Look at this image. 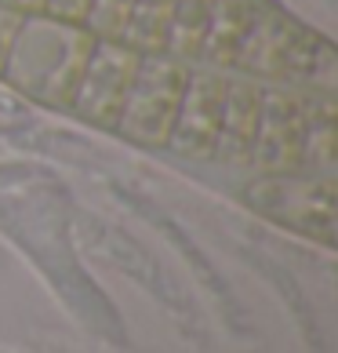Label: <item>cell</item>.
Here are the masks:
<instances>
[{"label": "cell", "mask_w": 338, "mask_h": 353, "mask_svg": "<svg viewBox=\"0 0 338 353\" xmlns=\"http://www.w3.org/2000/svg\"><path fill=\"white\" fill-rule=\"evenodd\" d=\"M91 51H95V37L84 26L36 11L22 19L0 81L30 102L70 113L76 81H81Z\"/></svg>", "instance_id": "cell-1"}, {"label": "cell", "mask_w": 338, "mask_h": 353, "mask_svg": "<svg viewBox=\"0 0 338 353\" xmlns=\"http://www.w3.org/2000/svg\"><path fill=\"white\" fill-rule=\"evenodd\" d=\"M189 66L171 55H142L113 132L142 150H167Z\"/></svg>", "instance_id": "cell-2"}, {"label": "cell", "mask_w": 338, "mask_h": 353, "mask_svg": "<svg viewBox=\"0 0 338 353\" xmlns=\"http://www.w3.org/2000/svg\"><path fill=\"white\" fill-rule=\"evenodd\" d=\"M248 201L258 215H266L295 233L317 237L331 244L335 237V186L331 175H309V172H291V175H258L248 190Z\"/></svg>", "instance_id": "cell-3"}, {"label": "cell", "mask_w": 338, "mask_h": 353, "mask_svg": "<svg viewBox=\"0 0 338 353\" xmlns=\"http://www.w3.org/2000/svg\"><path fill=\"white\" fill-rule=\"evenodd\" d=\"M138 59L142 55L135 48H127L124 41H95V51H91L81 81H76L70 113L91 128L113 132L116 117L124 110L127 88L135 81Z\"/></svg>", "instance_id": "cell-4"}, {"label": "cell", "mask_w": 338, "mask_h": 353, "mask_svg": "<svg viewBox=\"0 0 338 353\" xmlns=\"http://www.w3.org/2000/svg\"><path fill=\"white\" fill-rule=\"evenodd\" d=\"M248 168L255 175L302 172V91L291 84H262V110Z\"/></svg>", "instance_id": "cell-5"}, {"label": "cell", "mask_w": 338, "mask_h": 353, "mask_svg": "<svg viewBox=\"0 0 338 353\" xmlns=\"http://www.w3.org/2000/svg\"><path fill=\"white\" fill-rule=\"evenodd\" d=\"M222 102H226V73L189 66L171 135H167V150L186 157V161H215Z\"/></svg>", "instance_id": "cell-6"}, {"label": "cell", "mask_w": 338, "mask_h": 353, "mask_svg": "<svg viewBox=\"0 0 338 353\" xmlns=\"http://www.w3.org/2000/svg\"><path fill=\"white\" fill-rule=\"evenodd\" d=\"M306 26H298L291 15L269 4H251L248 33L237 48L229 73L251 77L258 84H284L288 81V62Z\"/></svg>", "instance_id": "cell-7"}, {"label": "cell", "mask_w": 338, "mask_h": 353, "mask_svg": "<svg viewBox=\"0 0 338 353\" xmlns=\"http://www.w3.org/2000/svg\"><path fill=\"white\" fill-rule=\"evenodd\" d=\"M258 110H262V84L240 73H226V102H222V128H218L215 161H222L229 168H248Z\"/></svg>", "instance_id": "cell-8"}, {"label": "cell", "mask_w": 338, "mask_h": 353, "mask_svg": "<svg viewBox=\"0 0 338 353\" xmlns=\"http://www.w3.org/2000/svg\"><path fill=\"white\" fill-rule=\"evenodd\" d=\"M302 91V172L331 175L338 161V106L331 91Z\"/></svg>", "instance_id": "cell-9"}, {"label": "cell", "mask_w": 338, "mask_h": 353, "mask_svg": "<svg viewBox=\"0 0 338 353\" xmlns=\"http://www.w3.org/2000/svg\"><path fill=\"white\" fill-rule=\"evenodd\" d=\"M248 22H251V0H215L197 66L229 73L237 48L244 41V33H248Z\"/></svg>", "instance_id": "cell-10"}, {"label": "cell", "mask_w": 338, "mask_h": 353, "mask_svg": "<svg viewBox=\"0 0 338 353\" xmlns=\"http://www.w3.org/2000/svg\"><path fill=\"white\" fill-rule=\"evenodd\" d=\"M211 4L215 0H175V15H171V30H167L164 55L186 62V66H197L200 48H204V33H207V19H211Z\"/></svg>", "instance_id": "cell-11"}, {"label": "cell", "mask_w": 338, "mask_h": 353, "mask_svg": "<svg viewBox=\"0 0 338 353\" xmlns=\"http://www.w3.org/2000/svg\"><path fill=\"white\" fill-rule=\"evenodd\" d=\"M171 15L175 0H135L120 41L135 48L138 55H160L167 44V30H171Z\"/></svg>", "instance_id": "cell-12"}, {"label": "cell", "mask_w": 338, "mask_h": 353, "mask_svg": "<svg viewBox=\"0 0 338 353\" xmlns=\"http://www.w3.org/2000/svg\"><path fill=\"white\" fill-rule=\"evenodd\" d=\"M131 8H135V0H91L87 15H84V30L95 41H120Z\"/></svg>", "instance_id": "cell-13"}, {"label": "cell", "mask_w": 338, "mask_h": 353, "mask_svg": "<svg viewBox=\"0 0 338 353\" xmlns=\"http://www.w3.org/2000/svg\"><path fill=\"white\" fill-rule=\"evenodd\" d=\"M22 19H25L22 11L0 4V73H4V66H8V55H11V44H15V37H19Z\"/></svg>", "instance_id": "cell-14"}, {"label": "cell", "mask_w": 338, "mask_h": 353, "mask_svg": "<svg viewBox=\"0 0 338 353\" xmlns=\"http://www.w3.org/2000/svg\"><path fill=\"white\" fill-rule=\"evenodd\" d=\"M87 4H91V0H44V15L62 19V22H76V26H84Z\"/></svg>", "instance_id": "cell-15"}, {"label": "cell", "mask_w": 338, "mask_h": 353, "mask_svg": "<svg viewBox=\"0 0 338 353\" xmlns=\"http://www.w3.org/2000/svg\"><path fill=\"white\" fill-rule=\"evenodd\" d=\"M0 4L22 11V15H36V11H44V0H0Z\"/></svg>", "instance_id": "cell-16"}]
</instances>
